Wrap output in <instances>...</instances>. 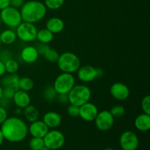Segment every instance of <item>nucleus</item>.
<instances>
[{
	"mask_svg": "<svg viewBox=\"0 0 150 150\" xmlns=\"http://www.w3.org/2000/svg\"><path fill=\"white\" fill-rule=\"evenodd\" d=\"M0 129L4 139L13 143L24 140L29 133L26 122L16 116L7 117L1 125Z\"/></svg>",
	"mask_w": 150,
	"mask_h": 150,
	"instance_id": "nucleus-1",
	"label": "nucleus"
},
{
	"mask_svg": "<svg viewBox=\"0 0 150 150\" xmlns=\"http://www.w3.org/2000/svg\"><path fill=\"white\" fill-rule=\"evenodd\" d=\"M22 21L31 23H37L45 18L47 8L43 2L37 0H29L21 7Z\"/></svg>",
	"mask_w": 150,
	"mask_h": 150,
	"instance_id": "nucleus-2",
	"label": "nucleus"
},
{
	"mask_svg": "<svg viewBox=\"0 0 150 150\" xmlns=\"http://www.w3.org/2000/svg\"><path fill=\"white\" fill-rule=\"evenodd\" d=\"M57 63L62 73L73 74L76 73L81 67L80 58L74 53L70 51H65L59 54Z\"/></svg>",
	"mask_w": 150,
	"mask_h": 150,
	"instance_id": "nucleus-3",
	"label": "nucleus"
},
{
	"mask_svg": "<svg viewBox=\"0 0 150 150\" xmlns=\"http://www.w3.org/2000/svg\"><path fill=\"white\" fill-rule=\"evenodd\" d=\"M69 103L81 106L86 103L89 102L92 97L91 89L85 84L75 85L68 94Z\"/></svg>",
	"mask_w": 150,
	"mask_h": 150,
	"instance_id": "nucleus-4",
	"label": "nucleus"
},
{
	"mask_svg": "<svg viewBox=\"0 0 150 150\" xmlns=\"http://www.w3.org/2000/svg\"><path fill=\"white\" fill-rule=\"evenodd\" d=\"M76 85V79L71 73H62L54 80L53 86L57 94H68Z\"/></svg>",
	"mask_w": 150,
	"mask_h": 150,
	"instance_id": "nucleus-5",
	"label": "nucleus"
},
{
	"mask_svg": "<svg viewBox=\"0 0 150 150\" xmlns=\"http://www.w3.org/2000/svg\"><path fill=\"white\" fill-rule=\"evenodd\" d=\"M0 18L1 23L11 29L16 28L23 21L20 10L11 6H9L1 10Z\"/></svg>",
	"mask_w": 150,
	"mask_h": 150,
	"instance_id": "nucleus-6",
	"label": "nucleus"
},
{
	"mask_svg": "<svg viewBox=\"0 0 150 150\" xmlns=\"http://www.w3.org/2000/svg\"><path fill=\"white\" fill-rule=\"evenodd\" d=\"M17 38L24 42H31L36 40L38 29L34 23L22 21L16 28Z\"/></svg>",
	"mask_w": 150,
	"mask_h": 150,
	"instance_id": "nucleus-7",
	"label": "nucleus"
},
{
	"mask_svg": "<svg viewBox=\"0 0 150 150\" xmlns=\"http://www.w3.org/2000/svg\"><path fill=\"white\" fill-rule=\"evenodd\" d=\"M44 146L51 150H57L62 147L65 137L61 131L57 130H48L43 138Z\"/></svg>",
	"mask_w": 150,
	"mask_h": 150,
	"instance_id": "nucleus-8",
	"label": "nucleus"
},
{
	"mask_svg": "<svg viewBox=\"0 0 150 150\" xmlns=\"http://www.w3.org/2000/svg\"><path fill=\"white\" fill-rule=\"evenodd\" d=\"M95 124L97 128L100 131H107L113 127L114 123V117L110 111L103 110L98 112L95 119Z\"/></svg>",
	"mask_w": 150,
	"mask_h": 150,
	"instance_id": "nucleus-9",
	"label": "nucleus"
},
{
	"mask_svg": "<svg viewBox=\"0 0 150 150\" xmlns=\"http://www.w3.org/2000/svg\"><path fill=\"white\" fill-rule=\"evenodd\" d=\"M120 144L122 150H136L139 147V138L134 132L127 130L122 133Z\"/></svg>",
	"mask_w": 150,
	"mask_h": 150,
	"instance_id": "nucleus-10",
	"label": "nucleus"
},
{
	"mask_svg": "<svg viewBox=\"0 0 150 150\" xmlns=\"http://www.w3.org/2000/svg\"><path fill=\"white\" fill-rule=\"evenodd\" d=\"M110 93L115 100L119 101L126 100L130 96V89L128 86L121 82H116L111 85Z\"/></svg>",
	"mask_w": 150,
	"mask_h": 150,
	"instance_id": "nucleus-11",
	"label": "nucleus"
},
{
	"mask_svg": "<svg viewBox=\"0 0 150 150\" xmlns=\"http://www.w3.org/2000/svg\"><path fill=\"white\" fill-rule=\"evenodd\" d=\"M76 73L78 79L83 83H90L98 78L97 68L92 65L81 66Z\"/></svg>",
	"mask_w": 150,
	"mask_h": 150,
	"instance_id": "nucleus-12",
	"label": "nucleus"
},
{
	"mask_svg": "<svg viewBox=\"0 0 150 150\" xmlns=\"http://www.w3.org/2000/svg\"><path fill=\"white\" fill-rule=\"evenodd\" d=\"M98 108L95 104L87 102L80 106L79 117L86 122H92L98 115Z\"/></svg>",
	"mask_w": 150,
	"mask_h": 150,
	"instance_id": "nucleus-13",
	"label": "nucleus"
},
{
	"mask_svg": "<svg viewBox=\"0 0 150 150\" xmlns=\"http://www.w3.org/2000/svg\"><path fill=\"white\" fill-rule=\"evenodd\" d=\"M49 130V127L43 122L42 120H37V121L31 122L30 125L28 127V132L30 133L32 137L43 138Z\"/></svg>",
	"mask_w": 150,
	"mask_h": 150,
	"instance_id": "nucleus-14",
	"label": "nucleus"
},
{
	"mask_svg": "<svg viewBox=\"0 0 150 150\" xmlns=\"http://www.w3.org/2000/svg\"><path fill=\"white\" fill-rule=\"evenodd\" d=\"M39 56L36 47L33 45H26L23 47L20 54L21 59L27 64L35 63L38 59Z\"/></svg>",
	"mask_w": 150,
	"mask_h": 150,
	"instance_id": "nucleus-15",
	"label": "nucleus"
},
{
	"mask_svg": "<svg viewBox=\"0 0 150 150\" xmlns=\"http://www.w3.org/2000/svg\"><path fill=\"white\" fill-rule=\"evenodd\" d=\"M12 100L18 108L23 109L31 104V97L28 92L18 89Z\"/></svg>",
	"mask_w": 150,
	"mask_h": 150,
	"instance_id": "nucleus-16",
	"label": "nucleus"
},
{
	"mask_svg": "<svg viewBox=\"0 0 150 150\" xmlns=\"http://www.w3.org/2000/svg\"><path fill=\"white\" fill-rule=\"evenodd\" d=\"M42 121L49 128H56L62 123V117L56 111H48L42 117Z\"/></svg>",
	"mask_w": 150,
	"mask_h": 150,
	"instance_id": "nucleus-17",
	"label": "nucleus"
},
{
	"mask_svg": "<svg viewBox=\"0 0 150 150\" xmlns=\"http://www.w3.org/2000/svg\"><path fill=\"white\" fill-rule=\"evenodd\" d=\"M45 28L54 35L62 32L64 29V22L62 18L58 17L50 18L45 23Z\"/></svg>",
	"mask_w": 150,
	"mask_h": 150,
	"instance_id": "nucleus-18",
	"label": "nucleus"
},
{
	"mask_svg": "<svg viewBox=\"0 0 150 150\" xmlns=\"http://www.w3.org/2000/svg\"><path fill=\"white\" fill-rule=\"evenodd\" d=\"M20 76L17 73H8L1 76L0 80V85L2 87H11L18 90V81Z\"/></svg>",
	"mask_w": 150,
	"mask_h": 150,
	"instance_id": "nucleus-19",
	"label": "nucleus"
},
{
	"mask_svg": "<svg viewBox=\"0 0 150 150\" xmlns=\"http://www.w3.org/2000/svg\"><path fill=\"white\" fill-rule=\"evenodd\" d=\"M134 125L136 128L139 131H148L150 129V114L142 113L138 115L135 119Z\"/></svg>",
	"mask_w": 150,
	"mask_h": 150,
	"instance_id": "nucleus-20",
	"label": "nucleus"
},
{
	"mask_svg": "<svg viewBox=\"0 0 150 150\" xmlns=\"http://www.w3.org/2000/svg\"><path fill=\"white\" fill-rule=\"evenodd\" d=\"M16 40H17V35L16 32L12 29H5L0 34V40L4 45H12L16 42Z\"/></svg>",
	"mask_w": 150,
	"mask_h": 150,
	"instance_id": "nucleus-21",
	"label": "nucleus"
},
{
	"mask_svg": "<svg viewBox=\"0 0 150 150\" xmlns=\"http://www.w3.org/2000/svg\"><path fill=\"white\" fill-rule=\"evenodd\" d=\"M23 114L25 119L29 122H33L39 120L40 112L38 108L32 105H29L23 109Z\"/></svg>",
	"mask_w": 150,
	"mask_h": 150,
	"instance_id": "nucleus-22",
	"label": "nucleus"
},
{
	"mask_svg": "<svg viewBox=\"0 0 150 150\" xmlns=\"http://www.w3.org/2000/svg\"><path fill=\"white\" fill-rule=\"evenodd\" d=\"M54 35L52 32L45 28V29H41L38 31L37 33L36 40H38L40 43L49 44L54 40Z\"/></svg>",
	"mask_w": 150,
	"mask_h": 150,
	"instance_id": "nucleus-23",
	"label": "nucleus"
},
{
	"mask_svg": "<svg viewBox=\"0 0 150 150\" xmlns=\"http://www.w3.org/2000/svg\"><path fill=\"white\" fill-rule=\"evenodd\" d=\"M34 86H35V83L31 78L26 76L20 77L18 81V89L28 92L32 90Z\"/></svg>",
	"mask_w": 150,
	"mask_h": 150,
	"instance_id": "nucleus-24",
	"label": "nucleus"
},
{
	"mask_svg": "<svg viewBox=\"0 0 150 150\" xmlns=\"http://www.w3.org/2000/svg\"><path fill=\"white\" fill-rule=\"evenodd\" d=\"M57 95L58 94L56 92L53 85H48V86H45L42 91V96H43L44 99L49 102L55 100L57 99Z\"/></svg>",
	"mask_w": 150,
	"mask_h": 150,
	"instance_id": "nucleus-25",
	"label": "nucleus"
},
{
	"mask_svg": "<svg viewBox=\"0 0 150 150\" xmlns=\"http://www.w3.org/2000/svg\"><path fill=\"white\" fill-rule=\"evenodd\" d=\"M4 66H5L6 73H17L20 67L19 63L13 58L7 60L4 62Z\"/></svg>",
	"mask_w": 150,
	"mask_h": 150,
	"instance_id": "nucleus-26",
	"label": "nucleus"
},
{
	"mask_svg": "<svg viewBox=\"0 0 150 150\" xmlns=\"http://www.w3.org/2000/svg\"><path fill=\"white\" fill-rule=\"evenodd\" d=\"M44 58L45 59L47 62L50 63H57V60H58L59 57V54L57 50L54 49V48L50 47L48 50L45 52L43 54Z\"/></svg>",
	"mask_w": 150,
	"mask_h": 150,
	"instance_id": "nucleus-27",
	"label": "nucleus"
},
{
	"mask_svg": "<svg viewBox=\"0 0 150 150\" xmlns=\"http://www.w3.org/2000/svg\"><path fill=\"white\" fill-rule=\"evenodd\" d=\"M64 3V0H44V4L47 9L57 10L61 8Z\"/></svg>",
	"mask_w": 150,
	"mask_h": 150,
	"instance_id": "nucleus-28",
	"label": "nucleus"
},
{
	"mask_svg": "<svg viewBox=\"0 0 150 150\" xmlns=\"http://www.w3.org/2000/svg\"><path fill=\"white\" fill-rule=\"evenodd\" d=\"M29 148L32 150H39L44 146L43 139L38 137H32L29 141Z\"/></svg>",
	"mask_w": 150,
	"mask_h": 150,
	"instance_id": "nucleus-29",
	"label": "nucleus"
},
{
	"mask_svg": "<svg viewBox=\"0 0 150 150\" xmlns=\"http://www.w3.org/2000/svg\"><path fill=\"white\" fill-rule=\"evenodd\" d=\"M110 112L114 118H121L125 114V108L121 105H116L111 108Z\"/></svg>",
	"mask_w": 150,
	"mask_h": 150,
	"instance_id": "nucleus-30",
	"label": "nucleus"
},
{
	"mask_svg": "<svg viewBox=\"0 0 150 150\" xmlns=\"http://www.w3.org/2000/svg\"><path fill=\"white\" fill-rule=\"evenodd\" d=\"M141 107L143 113L145 114H150V96L146 95L142 99V103H141Z\"/></svg>",
	"mask_w": 150,
	"mask_h": 150,
	"instance_id": "nucleus-31",
	"label": "nucleus"
},
{
	"mask_svg": "<svg viewBox=\"0 0 150 150\" xmlns=\"http://www.w3.org/2000/svg\"><path fill=\"white\" fill-rule=\"evenodd\" d=\"M79 111H80V107L77 105H72L70 104L67 107V114L71 117H79Z\"/></svg>",
	"mask_w": 150,
	"mask_h": 150,
	"instance_id": "nucleus-32",
	"label": "nucleus"
},
{
	"mask_svg": "<svg viewBox=\"0 0 150 150\" xmlns=\"http://www.w3.org/2000/svg\"><path fill=\"white\" fill-rule=\"evenodd\" d=\"M16 89L11 87H3V98L12 100L14 97Z\"/></svg>",
	"mask_w": 150,
	"mask_h": 150,
	"instance_id": "nucleus-33",
	"label": "nucleus"
},
{
	"mask_svg": "<svg viewBox=\"0 0 150 150\" xmlns=\"http://www.w3.org/2000/svg\"><path fill=\"white\" fill-rule=\"evenodd\" d=\"M13 58V55H12L11 52L8 50H1L0 51V61L5 62L7 60Z\"/></svg>",
	"mask_w": 150,
	"mask_h": 150,
	"instance_id": "nucleus-34",
	"label": "nucleus"
},
{
	"mask_svg": "<svg viewBox=\"0 0 150 150\" xmlns=\"http://www.w3.org/2000/svg\"><path fill=\"white\" fill-rule=\"evenodd\" d=\"M56 100L60 104H67V103H69L68 95L67 94H58Z\"/></svg>",
	"mask_w": 150,
	"mask_h": 150,
	"instance_id": "nucleus-35",
	"label": "nucleus"
},
{
	"mask_svg": "<svg viewBox=\"0 0 150 150\" xmlns=\"http://www.w3.org/2000/svg\"><path fill=\"white\" fill-rule=\"evenodd\" d=\"M49 48L50 46L48 45V44H44V43H40L39 45L36 47L39 55H42V56H43V54H45V51H46Z\"/></svg>",
	"mask_w": 150,
	"mask_h": 150,
	"instance_id": "nucleus-36",
	"label": "nucleus"
},
{
	"mask_svg": "<svg viewBox=\"0 0 150 150\" xmlns=\"http://www.w3.org/2000/svg\"><path fill=\"white\" fill-rule=\"evenodd\" d=\"M8 117V113L6 108L0 106V125L2 124Z\"/></svg>",
	"mask_w": 150,
	"mask_h": 150,
	"instance_id": "nucleus-37",
	"label": "nucleus"
},
{
	"mask_svg": "<svg viewBox=\"0 0 150 150\" xmlns=\"http://www.w3.org/2000/svg\"><path fill=\"white\" fill-rule=\"evenodd\" d=\"M24 2V0H10V6L19 10L23 6Z\"/></svg>",
	"mask_w": 150,
	"mask_h": 150,
	"instance_id": "nucleus-38",
	"label": "nucleus"
},
{
	"mask_svg": "<svg viewBox=\"0 0 150 150\" xmlns=\"http://www.w3.org/2000/svg\"><path fill=\"white\" fill-rule=\"evenodd\" d=\"M10 103H11V100H7L4 98L0 99V106L6 108V109L10 106Z\"/></svg>",
	"mask_w": 150,
	"mask_h": 150,
	"instance_id": "nucleus-39",
	"label": "nucleus"
},
{
	"mask_svg": "<svg viewBox=\"0 0 150 150\" xmlns=\"http://www.w3.org/2000/svg\"><path fill=\"white\" fill-rule=\"evenodd\" d=\"M10 6V0H0V10Z\"/></svg>",
	"mask_w": 150,
	"mask_h": 150,
	"instance_id": "nucleus-40",
	"label": "nucleus"
},
{
	"mask_svg": "<svg viewBox=\"0 0 150 150\" xmlns=\"http://www.w3.org/2000/svg\"><path fill=\"white\" fill-rule=\"evenodd\" d=\"M6 73L5 66H4V62L0 61V77L4 76Z\"/></svg>",
	"mask_w": 150,
	"mask_h": 150,
	"instance_id": "nucleus-41",
	"label": "nucleus"
},
{
	"mask_svg": "<svg viewBox=\"0 0 150 150\" xmlns=\"http://www.w3.org/2000/svg\"><path fill=\"white\" fill-rule=\"evenodd\" d=\"M14 114H16V117H19V116L21 115V114H23V109L20 108H18L17 107V108L14 110Z\"/></svg>",
	"mask_w": 150,
	"mask_h": 150,
	"instance_id": "nucleus-42",
	"label": "nucleus"
},
{
	"mask_svg": "<svg viewBox=\"0 0 150 150\" xmlns=\"http://www.w3.org/2000/svg\"><path fill=\"white\" fill-rule=\"evenodd\" d=\"M97 75H98V78L101 77L103 75V71L101 68H97Z\"/></svg>",
	"mask_w": 150,
	"mask_h": 150,
	"instance_id": "nucleus-43",
	"label": "nucleus"
},
{
	"mask_svg": "<svg viewBox=\"0 0 150 150\" xmlns=\"http://www.w3.org/2000/svg\"><path fill=\"white\" fill-rule=\"evenodd\" d=\"M4 140V137H3V135H2V133H1V129H0V146L2 144Z\"/></svg>",
	"mask_w": 150,
	"mask_h": 150,
	"instance_id": "nucleus-44",
	"label": "nucleus"
},
{
	"mask_svg": "<svg viewBox=\"0 0 150 150\" xmlns=\"http://www.w3.org/2000/svg\"><path fill=\"white\" fill-rule=\"evenodd\" d=\"M3 98V87L0 85V99Z\"/></svg>",
	"mask_w": 150,
	"mask_h": 150,
	"instance_id": "nucleus-45",
	"label": "nucleus"
},
{
	"mask_svg": "<svg viewBox=\"0 0 150 150\" xmlns=\"http://www.w3.org/2000/svg\"><path fill=\"white\" fill-rule=\"evenodd\" d=\"M39 150H51V149H48V148H47L46 146H42V147L41 148V149H40Z\"/></svg>",
	"mask_w": 150,
	"mask_h": 150,
	"instance_id": "nucleus-46",
	"label": "nucleus"
},
{
	"mask_svg": "<svg viewBox=\"0 0 150 150\" xmlns=\"http://www.w3.org/2000/svg\"><path fill=\"white\" fill-rule=\"evenodd\" d=\"M103 150H114L113 149H111V148H106V149H103Z\"/></svg>",
	"mask_w": 150,
	"mask_h": 150,
	"instance_id": "nucleus-47",
	"label": "nucleus"
},
{
	"mask_svg": "<svg viewBox=\"0 0 150 150\" xmlns=\"http://www.w3.org/2000/svg\"><path fill=\"white\" fill-rule=\"evenodd\" d=\"M1 18H0V25H1Z\"/></svg>",
	"mask_w": 150,
	"mask_h": 150,
	"instance_id": "nucleus-48",
	"label": "nucleus"
},
{
	"mask_svg": "<svg viewBox=\"0 0 150 150\" xmlns=\"http://www.w3.org/2000/svg\"><path fill=\"white\" fill-rule=\"evenodd\" d=\"M1 40H0V45H1Z\"/></svg>",
	"mask_w": 150,
	"mask_h": 150,
	"instance_id": "nucleus-49",
	"label": "nucleus"
},
{
	"mask_svg": "<svg viewBox=\"0 0 150 150\" xmlns=\"http://www.w3.org/2000/svg\"><path fill=\"white\" fill-rule=\"evenodd\" d=\"M24 1H29V0H24Z\"/></svg>",
	"mask_w": 150,
	"mask_h": 150,
	"instance_id": "nucleus-50",
	"label": "nucleus"
}]
</instances>
